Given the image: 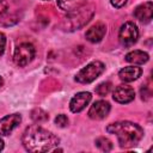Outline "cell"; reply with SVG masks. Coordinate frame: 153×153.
<instances>
[{"mask_svg": "<svg viewBox=\"0 0 153 153\" xmlns=\"http://www.w3.org/2000/svg\"><path fill=\"white\" fill-rule=\"evenodd\" d=\"M22 142L26 151L32 153H43L53 151L54 147L60 143V139L51 131L33 124L24 130Z\"/></svg>", "mask_w": 153, "mask_h": 153, "instance_id": "obj_1", "label": "cell"}, {"mask_svg": "<svg viewBox=\"0 0 153 153\" xmlns=\"http://www.w3.org/2000/svg\"><path fill=\"white\" fill-rule=\"evenodd\" d=\"M106 131L117 136L118 143L122 148H130L140 142L143 136V129L129 121H118L106 127Z\"/></svg>", "mask_w": 153, "mask_h": 153, "instance_id": "obj_2", "label": "cell"}, {"mask_svg": "<svg viewBox=\"0 0 153 153\" xmlns=\"http://www.w3.org/2000/svg\"><path fill=\"white\" fill-rule=\"evenodd\" d=\"M93 17V7L92 6H81L74 11L68 12V14L62 19L61 27L66 31H74L82 27L90 19Z\"/></svg>", "mask_w": 153, "mask_h": 153, "instance_id": "obj_3", "label": "cell"}, {"mask_svg": "<svg viewBox=\"0 0 153 153\" xmlns=\"http://www.w3.org/2000/svg\"><path fill=\"white\" fill-rule=\"evenodd\" d=\"M104 63L100 61H93L88 63L86 67L81 68L76 75H75V81L80 84H90L94 81L103 72H104Z\"/></svg>", "mask_w": 153, "mask_h": 153, "instance_id": "obj_4", "label": "cell"}, {"mask_svg": "<svg viewBox=\"0 0 153 153\" xmlns=\"http://www.w3.org/2000/svg\"><path fill=\"white\" fill-rule=\"evenodd\" d=\"M35 47L31 43H22L19 44L16 50H14V55H13V60L16 62L17 66L19 67H24L27 63H30L32 61V59L35 57Z\"/></svg>", "mask_w": 153, "mask_h": 153, "instance_id": "obj_5", "label": "cell"}, {"mask_svg": "<svg viewBox=\"0 0 153 153\" xmlns=\"http://www.w3.org/2000/svg\"><path fill=\"white\" fill-rule=\"evenodd\" d=\"M137 37H139V30L133 22L124 23L118 31V39L121 44L124 47L133 45L137 41Z\"/></svg>", "mask_w": 153, "mask_h": 153, "instance_id": "obj_6", "label": "cell"}, {"mask_svg": "<svg viewBox=\"0 0 153 153\" xmlns=\"http://www.w3.org/2000/svg\"><path fill=\"white\" fill-rule=\"evenodd\" d=\"M112 98L115 102L120 104H127L130 103L135 98V91L129 85H120L117 86L112 92Z\"/></svg>", "mask_w": 153, "mask_h": 153, "instance_id": "obj_7", "label": "cell"}, {"mask_svg": "<svg viewBox=\"0 0 153 153\" xmlns=\"http://www.w3.org/2000/svg\"><path fill=\"white\" fill-rule=\"evenodd\" d=\"M110 109H111V106H110L109 102H106V100H97L91 105L87 115L92 120H103L109 115Z\"/></svg>", "mask_w": 153, "mask_h": 153, "instance_id": "obj_8", "label": "cell"}, {"mask_svg": "<svg viewBox=\"0 0 153 153\" xmlns=\"http://www.w3.org/2000/svg\"><path fill=\"white\" fill-rule=\"evenodd\" d=\"M92 99V96L90 92H79L76 93L72 99H71V103H69V109L72 112H80L82 111L87 105L88 103L91 102Z\"/></svg>", "mask_w": 153, "mask_h": 153, "instance_id": "obj_9", "label": "cell"}, {"mask_svg": "<svg viewBox=\"0 0 153 153\" xmlns=\"http://www.w3.org/2000/svg\"><path fill=\"white\" fill-rule=\"evenodd\" d=\"M22 122V116L19 114H12L2 117L0 120V135H8L12 130Z\"/></svg>", "mask_w": 153, "mask_h": 153, "instance_id": "obj_10", "label": "cell"}, {"mask_svg": "<svg viewBox=\"0 0 153 153\" xmlns=\"http://www.w3.org/2000/svg\"><path fill=\"white\" fill-rule=\"evenodd\" d=\"M105 32H106V26H105V24H103V23L99 22V23H96L93 26H91V27L86 31L85 37H86V39H87L88 42H91V43H98V42H100V41L103 39Z\"/></svg>", "mask_w": 153, "mask_h": 153, "instance_id": "obj_11", "label": "cell"}, {"mask_svg": "<svg viewBox=\"0 0 153 153\" xmlns=\"http://www.w3.org/2000/svg\"><path fill=\"white\" fill-rule=\"evenodd\" d=\"M134 17L139 19L142 23H148L151 22L153 17V4L152 1H147L142 5H139L134 10Z\"/></svg>", "mask_w": 153, "mask_h": 153, "instance_id": "obj_12", "label": "cell"}, {"mask_svg": "<svg viewBox=\"0 0 153 153\" xmlns=\"http://www.w3.org/2000/svg\"><path fill=\"white\" fill-rule=\"evenodd\" d=\"M142 71L140 67H135V66H128V67H124L122 68L120 72H118V76L122 81L124 82H131L134 80H136L140 75H141Z\"/></svg>", "mask_w": 153, "mask_h": 153, "instance_id": "obj_13", "label": "cell"}, {"mask_svg": "<svg viewBox=\"0 0 153 153\" xmlns=\"http://www.w3.org/2000/svg\"><path fill=\"white\" fill-rule=\"evenodd\" d=\"M148 54L142 50H133L126 55V61L133 65H143L148 61Z\"/></svg>", "mask_w": 153, "mask_h": 153, "instance_id": "obj_14", "label": "cell"}, {"mask_svg": "<svg viewBox=\"0 0 153 153\" xmlns=\"http://www.w3.org/2000/svg\"><path fill=\"white\" fill-rule=\"evenodd\" d=\"M57 6L66 12L74 11L86 4V0H56Z\"/></svg>", "mask_w": 153, "mask_h": 153, "instance_id": "obj_15", "label": "cell"}, {"mask_svg": "<svg viewBox=\"0 0 153 153\" xmlns=\"http://www.w3.org/2000/svg\"><path fill=\"white\" fill-rule=\"evenodd\" d=\"M31 118L36 123H42V122H45L49 118V115L42 109H35V110L31 111Z\"/></svg>", "mask_w": 153, "mask_h": 153, "instance_id": "obj_16", "label": "cell"}, {"mask_svg": "<svg viewBox=\"0 0 153 153\" xmlns=\"http://www.w3.org/2000/svg\"><path fill=\"white\" fill-rule=\"evenodd\" d=\"M94 143H96V146H97L100 151H103V152H109V151L112 149V143H111V141H110L109 139L104 137V136L98 137V139L94 141Z\"/></svg>", "mask_w": 153, "mask_h": 153, "instance_id": "obj_17", "label": "cell"}, {"mask_svg": "<svg viewBox=\"0 0 153 153\" xmlns=\"http://www.w3.org/2000/svg\"><path fill=\"white\" fill-rule=\"evenodd\" d=\"M112 90V84L110 81H104V82H100L97 87H96V93L104 97L106 96L108 93H110V91Z\"/></svg>", "mask_w": 153, "mask_h": 153, "instance_id": "obj_18", "label": "cell"}, {"mask_svg": "<svg viewBox=\"0 0 153 153\" xmlns=\"http://www.w3.org/2000/svg\"><path fill=\"white\" fill-rule=\"evenodd\" d=\"M55 124H56V126H59L60 128L66 127V126L68 124V117H67L66 115H63V114L57 115V116L55 117Z\"/></svg>", "mask_w": 153, "mask_h": 153, "instance_id": "obj_19", "label": "cell"}, {"mask_svg": "<svg viewBox=\"0 0 153 153\" xmlns=\"http://www.w3.org/2000/svg\"><path fill=\"white\" fill-rule=\"evenodd\" d=\"M5 47H6V36L2 32H0V56L4 54Z\"/></svg>", "mask_w": 153, "mask_h": 153, "instance_id": "obj_20", "label": "cell"}, {"mask_svg": "<svg viewBox=\"0 0 153 153\" xmlns=\"http://www.w3.org/2000/svg\"><path fill=\"white\" fill-rule=\"evenodd\" d=\"M127 1H128V0H110L111 5H112L114 7H116V8H120V7L124 6V5L127 4Z\"/></svg>", "mask_w": 153, "mask_h": 153, "instance_id": "obj_21", "label": "cell"}, {"mask_svg": "<svg viewBox=\"0 0 153 153\" xmlns=\"http://www.w3.org/2000/svg\"><path fill=\"white\" fill-rule=\"evenodd\" d=\"M7 8H8V4L6 0H0V16H2L4 13L7 12Z\"/></svg>", "mask_w": 153, "mask_h": 153, "instance_id": "obj_22", "label": "cell"}, {"mask_svg": "<svg viewBox=\"0 0 153 153\" xmlns=\"http://www.w3.org/2000/svg\"><path fill=\"white\" fill-rule=\"evenodd\" d=\"M2 148H4V141L0 139V151H2Z\"/></svg>", "mask_w": 153, "mask_h": 153, "instance_id": "obj_23", "label": "cell"}, {"mask_svg": "<svg viewBox=\"0 0 153 153\" xmlns=\"http://www.w3.org/2000/svg\"><path fill=\"white\" fill-rule=\"evenodd\" d=\"M2 84H4V80H2V78H1V76H0V87H1V86H2Z\"/></svg>", "mask_w": 153, "mask_h": 153, "instance_id": "obj_24", "label": "cell"}, {"mask_svg": "<svg viewBox=\"0 0 153 153\" xmlns=\"http://www.w3.org/2000/svg\"><path fill=\"white\" fill-rule=\"evenodd\" d=\"M43 1H47V0H43Z\"/></svg>", "mask_w": 153, "mask_h": 153, "instance_id": "obj_25", "label": "cell"}]
</instances>
